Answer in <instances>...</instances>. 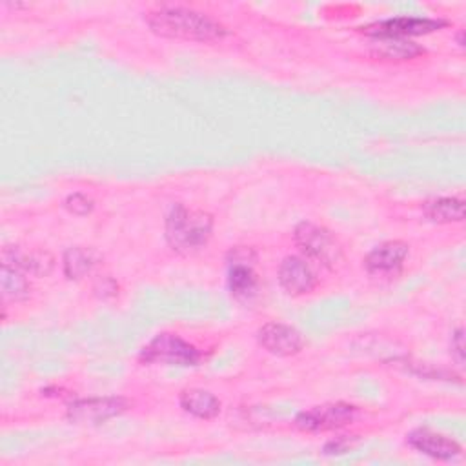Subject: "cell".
Returning a JSON list of instances; mask_svg holds the SVG:
<instances>
[{
  "instance_id": "obj_14",
  "label": "cell",
  "mask_w": 466,
  "mask_h": 466,
  "mask_svg": "<svg viewBox=\"0 0 466 466\" xmlns=\"http://www.w3.org/2000/svg\"><path fill=\"white\" fill-rule=\"evenodd\" d=\"M180 408L197 419H215L220 411V400L208 390L187 388L178 397Z\"/></svg>"
},
{
  "instance_id": "obj_5",
  "label": "cell",
  "mask_w": 466,
  "mask_h": 466,
  "mask_svg": "<svg viewBox=\"0 0 466 466\" xmlns=\"http://www.w3.org/2000/svg\"><path fill=\"white\" fill-rule=\"evenodd\" d=\"M357 406L348 402H329L313 406L309 410L300 411L295 417V426L302 431H329L339 430L346 424H350L357 417Z\"/></svg>"
},
{
  "instance_id": "obj_3",
  "label": "cell",
  "mask_w": 466,
  "mask_h": 466,
  "mask_svg": "<svg viewBox=\"0 0 466 466\" xmlns=\"http://www.w3.org/2000/svg\"><path fill=\"white\" fill-rule=\"evenodd\" d=\"M140 360L147 364L167 366H197L202 360V351L191 342L175 333L155 335L140 351Z\"/></svg>"
},
{
  "instance_id": "obj_19",
  "label": "cell",
  "mask_w": 466,
  "mask_h": 466,
  "mask_svg": "<svg viewBox=\"0 0 466 466\" xmlns=\"http://www.w3.org/2000/svg\"><path fill=\"white\" fill-rule=\"evenodd\" d=\"M64 206H66V209H67L69 213L82 217V215L91 213V209H93V200L87 198L84 193H73V195H69V197L66 198Z\"/></svg>"
},
{
  "instance_id": "obj_6",
  "label": "cell",
  "mask_w": 466,
  "mask_h": 466,
  "mask_svg": "<svg viewBox=\"0 0 466 466\" xmlns=\"http://www.w3.org/2000/svg\"><path fill=\"white\" fill-rule=\"evenodd\" d=\"M129 408L124 397H91L78 399L67 406V419L75 424H100L107 419L118 417Z\"/></svg>"
},
{
  "instance_id": "obj_16",
  "label": "cell",
  "mask_w": 466,
  "mask_h": 466,
  "mask_svg": "<svg viewBox=\"0 0 466 466\" xmlns=\"http://www.w3.org/2000/svg\"><path fill=\"white\" fill-rule=\"evenodd\" d=\"M98 260H100V255L93 248L73 246V248L66 249L64 258H62L64 275L69 280H80L82 277L91 273V269L98 264Z\"/></svg>"
},
{
  "instance_id": "obj_11",
  "label": "cell",
  "mask_w": 466,
  "mask_h": 466,
  "mask_svg": "<svg viewBox=\"0 0 466 466\" xmlns=\"http://www.w3.org/2000/svg\"><path fill=\"white\" fill-rule=\"evenodd\" d=\"M410 253V248L402 240H386L379 246H375L364 258V266L368 273L371 275H391L397 273L406 257Z\"/></svg>"
},
{
  "instance_id": "obj_17",
  "label": "cell",
  "mask_w": 466,
  "mask_h": 466,
  "mask_svg": "<svg viewBox=\"0 0 466 466\" xmlns=\"http://www.w3.org/2000/svg\"><path fill=\"white\" fill-rule=\"evenodd\" d=\"M27 273H24L22 269L9 266V264H2V295L4 299H9L13 302L16 300H24L29 297V289L31 284L25 277Z\"/></svg>"
},
{
  "instance_id": "obj_2",
  "label": "cell",
  "mask_w": 466,
  "mask_h": 466,
  "mask_svg": "<svg viewBox=\"0 0 466 466\" xmlns=\"http://www.w3.org/2000/svg\"><path fill=\"white\" fill-rule=\"evenodd\" d=\"M213 218L200 209H189L184 204L171 208L166 218V240L178 253H195L204 248L211 237Z\"/></svg>"
},
{
  "instance_id": "obj_8",
  "label": "cell",
  "mask_w": 466,
  "mask_h": 466,
  "mask_svg": "<svg viewBox=\"0 0 466 466\" xmlns=\"http://www.w3.org/2000/svg\"><path fill=\"white\" fill-rule=\"evenodd\" d=\"M258 344L277 357H291L297 355L306 340L302 333L284 322H266L257 329Z\"/></svg>"
},
{
  "instance_id": "obj_12",
  "label": "cell",
  "mask_w": 466,
  "mask_h": 466,
  "mask_svg": "<svg viewBox=\"0 0 466 466\" xmlns=\"http://www.w3.org/2000/svg\"><path fill=\"white\" fill-rule=\"evenodd\" d=\"M2 264L15 266L29 275L46 277L55 268V258L46 249H24V248L13 246V248H4Z\"/></svg>"
},
{
  "instance_id": "obj_1",
  "label": "cell",
  "mask_w": 466,
  "mask_h": 466,
  "mask_svg": "<svg viewBox=\"0 0 466 466\" xmlns=\"http://www.w3.org/2000/svg\"><path fill=\"white\" fill-rule=\"evenodd\" d=\"M153 33L167 38L213 42L226 36V27L211 16L178 5H162L146 15Z\"/></svg>"
},
{
  "instance_id": "obj_7",
  "label": "cell",
  "mask_w": 466,
  "mask_h": 466,
  "mask_svg": "<svg viewBox=\"0 0 466 466\" xmlns=\"http://www.w3.org/2000/svg\"><path fill=\"white\" fill-rule=\"evenodd\" d=\"M446 25V20L441 18H415V16H397L388 18L377 24H371L364 29L366 35L379 40L384 38H408L413 35H426Z\"/></svg>"
},
{
  "instance_id": "obj_20",
  "label": "cell",
  "mask_w": 466,
  "mask_h": 466,
  "mask_svg": "<svg viewBox=\"0 0 466 466\" xmlns=\"http://www.w3.org/2000/svg\"><path fill=\"white\" fill-rule=\"evenodd\" d=\"M450 351H451V357L455 359V362L459 366L464 364V331L462 328H457L453 333H451V340H450Z\"/></svg>"
},
{
  "instance_id": "obj_4",
  "label": "cell",
  "mask_w": 466,
  "mask_h": 466,
  "mask_svg": "<svg viewBox=\"0 0 466 466\" xmlns=\"http://www.w3.org/2000/svg\"><path fill=\"white\" fill-rule=\"evenodd\" d=\"M295 244L300 251L324 268H335L342 258V248L335 235L324 226L313 222H300L295 228Z\"/></svg>"
},
{
  "instance_id": "obj_18",
  "label": "cell",
  "mask_w": 466,
  "mask_h": 466,
  "mask_svg": "<svg viewBox=\"0 0 466 466\" xmlns=\"http://www.w3.org/2000/svg\"><path fill=\"white\" fill-rule=\"evenodd\" d=\"M424 53V49L406 38H384L377 42V55L384 58H413Z\"/></svg>"
},
{
  "instance_id": "obj_13",
  "label": "cell",
  "mask_w": 466,
  "mask_h": 466,
  "mask_svg": "<svg viewBox=\"0 0 466 466\" xmlns=\"http://www.w3.org/2000/svg\"><path fill=\"white\" fill-rule=\"evenodd\" d=\"M233 253V251H231ZM228 288L237 299H249L257 291V275L251 262L240 257L238 251L233 253V260L228 269Z\"/></svg>"
},
{
  "instance_id": "obj_9",
  "label": "cell",
  "mask_w": 466,
  "mask_h": 466,
  "mask_svg": "<svg viewBox=\"0 0 466 466\" xmlns=\"http://www.w3.org/2000/svg\"><path fill=\"white\" fill-rule=\"evenodd\" d=\"M406 442L420 451L422 455H428L435 461H451L457 459L462 453V448L457 441L437 433L428 428H417L406 435Z\"/></svg>"
},
{
  "instance_id": "obj_10",
  "label": "cell",
  "mask_w": 466,
  "mask_h": 466,
  "mask_svg": "<svg viewBox=\"0 0 466 466\" xmlns=\"http://www.w3.org/2000/svg\"><path fill=\"white\" fill-rule=\"evenodd\" d=\"M279 282L288 295L299 297L315 289L317 277L306 258L288 255L279 266Z\"/></svg>"
},
{
  "instance_id": "obj_21",
  "label": "cell",
  "mask_w": 466,
  "mask_h": 466,
  "mask_svg": "<svg viewBox=\"0 0 466 466\" xmlns=\"http://www.w3.org/2000/svg\"><path fill=\"white\" fill-rule=\"evenodd\" d=\"M351 444H353V442H351V439H350L348 435L337 437V439L326 442L324 453H344L348 448H351Z\"/></svg>"
},
{
  "instance_id": "obj_15",
  "label": "cell",
  "mask_w": 466,
  "mask_h": 466,
  "mask_svg": "<svg viewBox=\"0 0 466 466\" xmlns=\"http://www.w3.org/2000/svg\"><path fill=\"white\" fill-rule=\"evenodd\" d=\"M422 213L437 224H451L464 220V200L459 197H433L424 200Z\"/></svg>"
}]
</instances>
